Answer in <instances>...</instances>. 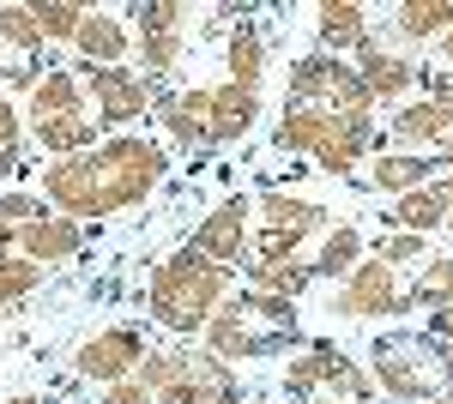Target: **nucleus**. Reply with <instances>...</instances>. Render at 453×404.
I'll use <instances>...</instances> for the list:
<instances>
[{"mask_svg":"<svg viewBox=\"0 0 453 404\" xmlns=\"http://www.w3.org/2000/svg\"><path fill=\"white\" fill-rule=\"evenodd\" d=\"M170 175V151L145 133H109L104 145L79 151V157H55L42 169V205L61 211L73 224L85 217H115L145 205Z\"/></svg>","mask_w":453,"mask_h":404,"instance_id":"1","label":"nucleus"},{"mask_svg":"<svg viewBox=\"0 0 453 404\" xmlns=\"http://www.w3.org/2000/svg\"><path fill=\"white\" fill-rule=\"evenodd\" d=\"M236 290V271L206 260L200 248H170V254H157L151 271H145V314H151V326L170 338H188L206 332V320L218 314V302Z\"/></svg>","mask_w":453,"mask_h":404,"instance_id":"2","label":"nucleus"},{"mask_svg":"<svg viewBox=\"0 0 453 404\" xmlns=\"http://www.w3.org/2000/svg\"><path fill=\"white\" fill-rule=\"evenodd\" d=\"M200 350H211L218 362H273V356H290L303 350L296 338V314L284 296H260V290H230L218 314L200 332Z\"/></svg>","mask_w":453,"mask_h":404,"instance_id":"3","label":"nucleus"},{"mask_svg":"<svg viewBox=\"0 0 453 404\" xmlns=\"http://www.w3.org/2000/svg\"><path fill=\"white\" fill-rule=\"evenodd\" d=\"M369 380L393 404L441 399V393H453V344H441L435 332L387 326V332L369 338Z\"/></svg>","mask_w":453,"mask_h":404,"instance_id":"4","label":"nucleus"},{"mask_svg":"<svg viewBox=\"0 0 453 404\" xmlns=\"http://www.w3.org/2000/svg\"><path fill=\"white\" fill-rule=\"evenodd\" d=\"M25 139L55 164V157H79L91 145H104V127L85 103V85L73 67H49L36 79V91L25 97Z\"/></svg>","mask_w":453,"mask_h":404,"instance_id":"5","label":"nucleus"},{"mask_svg":"<svg viewBox=\"0 0 453 404\" xmlns=\"http://www.w3.org/2000/svg\"><path fill=\"white\" fill-rule=\"evenodd\" d=\"M284 393H290V404H381L369 369L350 362L339 344H303V350H290Z\"/></svg>","mask_w":453,"mask_h":404,"instance_id":"6","label":"nucleus"},{"mask_svg":"<svg viewBox=\"0 0 453 404\" xmlns=\"http://www.w3.org/2000/svg\"><path fill=\"white\" fill-rule=\"evenodd\" d=\"M248 260H290V254H303V241L320 236V224H326V211L309 200H296V194H279V187H260V194H248Z\"/></svg>","mask_w":453,"mask_h":404,"instance_id":"7","label":"nucleus"},{"mask_svg":"<svg viewBox=\"0 0 453 404\" xmlns=\"http://www.w3.org/2000/svg\"><path fill=\"white\" fill-rule=\"evenodd\" d=\"M73 72H79V85H85V103H91L104 139L127 133L134 121H145V115H157L164 85H151L145 72H134V67H73Z\"/></svg>","mask_w":453,"mask_h":404,"instance_id":"8","label":"nucleus"},{"mask_svg":"<svg viewBox=\"0 0 453 404\" xmlns=\"http://www.w3.org/2000/svg\"><path fill=\"white\" fill-rule=\"evenodd\" d=\"M284 97L320 103V109H333V115H375V97H369V85L357 79V67L339 61V55H320V49L290 61V85H284Z\"/></svg>","mask_w":453,"mask_h":404,"instance_id":"9","label":"nucleus"},{"mask_svg":"<svg viewBox=\"0 0 453 404\" xmlns=\"http://www.w3.org/2000/svg\"><path fill=\"white\" fill-rule=\"evenodd\" d=\"M350 67H357V79L369 85V97H375V109L381 103H411L418 97V61H411V49L399 42V36H381L369 31L357 49H350Z\"/></svg>","mask_w":453,"mask_h":404,"instance_id":"10","label":"nucleus"},{"mask_svg":"<svg viewBox=\"0 0 453 404\" xmlns=\"http://www.w3.org/2000/svg\"><path fill=\"white\" fill-rule=\"evenodd\" d=\"M339 314H350V320H399V314H411V302H405V271H393V266L363 254L339 278Z\"/></svg>","mask_w":453,"mask_h":404,"instance_id":"11","label":"nucleus"},{"mask_svg":"<svg viewBox=\"0 0 453 404\" xmlns=\"http://www.w3.org/2000/svg\"><path fill=\"white\" fill-rule=\"evenodd\" d=\"M145 332L127 320V326H104V332H91L79 350H73V380H85V386H115V380H127V374L145 362Z\"/></svg>","mask_w":453,"mask_h":404,"instance_id":"12","label":"nucleus"},{"mask_svg":"<svg viewBox=\"0 0 453 404\" xmlns=\"http://www.w3.org/2000/svg\"><path fill=\"white\" fill-rule=\"evenodd\" d=\"M49 42H42V31H36L31 6H0V97L6 91H25L31 97L36 79L49 72Z\"/></svg>","mask_w":453,"mask_h":404,"instance_id":"13","label":"nucleus"},{"mask_svg":"<svg viewBox=\"0 0 453 404\" xmlns=\"http://www.w3.org/2000/svg\"><path fill=\"white\" fill-rule=\"evenodd\" d=\"M157 404H242V374L230 362H218L211 350L188 344V356H181L175 380L157 393Z\"/></svg>","mask_w":453,"mask_h":404,"instance_id":"14","label":"nucleus"},{"mask_svg":"<svg viewBox=\"0 0 453 404\" xmlns=\"http://www.w3.org/2000/svg\"><path fill=\"white\" fill-rule=\"evenodd\" d=\"M448 133H453V109H448V103L411 97V103H399V109L387 115L381 145H387V151H423V157H429Z\"/></svg>","mask_w":453,"mask_h":404,"instance_id":"15","label":"nucleus"},{"mask_svg":"<svg viewBox=\"0 0 453 404\" xmlns=\"http://www.w3.org/2000/svg\"><path fill=\"white\" fill-rule=\"evenodd\" d=\"M248 200H224L218 211H206L200 224H194V236H188V248H200L206 260H218V266H248Z\"/></svg>","mask_w":453,"mask_h":404,"instance_id":"16","label":"nucleus"},{"mask_svg":"<svg viewBox=\"0 0 453 404\" xmlns=\"http://www.w3.org/2000/svg\"><path fill=\"white\" fill-rule=\"evenodd\" d=\"M73 49H79V67H127V55H134V31H127L121 12H109V6H85V19H79V31H73Z\"/></svg>","mask_w":453,"mask_h":404,"instance_id":"17","label":"nucleus"},{"mask_svg":"<svg viewBox=\"0 0 453 404\" xmlns=\"http://www.w3.org/2000/svg\"><path fill=\"white\" fill-rule=\"evenodd\" d=\"M79 254H85V224H73L61 211H42V217H31V224L19 230V260H31V266H42V271L67 266Z\"/></svg>","mask_w":453,"mask_h":404,"instance_id":"18","label":"nucleus"},{"mask_svg":"<svg viewBox=\"0 0 453 404\" xmlns=\"http://www.w3.org/2000/svg\"><path fill=\"white\" fill-rule=\"evenodd\" d=\"M254 121H260V91H242L230 79L206 85V145H236Z\"/></svg>","mask_w":453,"mask_h":404,"instance_id":"19","label":"nucleus"},{"mask_svg":"<svg viewBox=\"0 0 453 404\" xmlns=\"http://www.w3.org/2000/svg\"><path fill=\"white\" fill-rule=\"evenodd\" d=\"M357 181H363V187H375V194H393V200H399V194H418V187L435 181V157H423V151H387V145H381L369 164L357 169Z\"/></svg>","mask_w":453,"mask_h":404,"instance_id":"20","label":"nucleus"},{"mask_svg":"<svg viewBox=\"0 0 453 404\" xmlns=\"http://www.w3.org/2000/svg\"><path fill=\"white\" fill-rule=\"evenodd\" d=\"M309 19L320 55H339V61H350V49L369 36V6H357V0H320Z\"/></svg>","mask_w":453,"mask_h":404,"instance_id":"21","label":"nucleus"},{"mask_svg":"<svg viewBox=\"0 0 453 404\" xmlns=\"http://www.w3.org/2000/svg\"><path fill=\"white\" fill-rule=\"evenodd\" d=\"M333 127H339V115H333V109L284 97V109H279V151H290V157H314V151L326 145Z\"/></svg>","mask_w":453,"mask_h":404,"instance_id":"22","label":"nucleus"},{"mask_svg":"<svg viewBox=\"0 0 453 404\" xmlns=\"http://www.w3.org/2000/svg\"><path fill=\"white\" fill-rule=\"evenodd\" d=\"M387 19H393V36H399L405 49H411V42H423V49H429L435 36L453 31V0H399Z\"/></svg>","mask_w":453,"mask_h":404,"instance_id":"23","label":"nucleus"},{"mask_svg":"<svg viewBox=\"0 0 453 404\" xmlns=\"http://www.w3.org/2000/svg\"><path fill=\"white\" fill-rule=\"evenodd\" d=\"M248 290H260V296H284V302H296L303 290L314 284V266L303 254H290V260H248Z\"/></svg>","mask_w":453,"mask_h":404,"instance_id":"24","label":"nucleus"},{"mask_svg":"<svg viewBox=\"0 0 453 404\" xmlns=\"http://www.w3.org/2000/svg\"><path fill=\"white\" fill-rule=\"evenodd\" d=\"M405 302H411V314H435V308H448L453 302V260H441V254L418 260L411 278H405Z\"/></svg>","mask_w":453,"mask_h":404,"instance_id":"25","label":"nucleus"},{"mask_svg":"<svg viewBox=\"0 0 453 404\" xmlns=\"http://www.w3.org/2000/svg\"><path fill=\"white\" fill-rule=\"evenodd\" d=\"M224 67H230V85L260 91V79H266V36L254 31V25H236L230 42H224Z\"/></svg>","mask_w":453,"mask_h":404,"instance_id":"26","label":"nucleus"},{"mask_svg":"<svg viewBox=\"0 0 453 404\" xmlns=\"http://www.w3.org/2000/svg\"><path fill=\"white\" fill-rule=\"evenodd\" d=\"M363 254H369V236L357 224H339V230H326V241H320V254H314L309 266H314V278H345Z\"/></svg>","mask_w":453,"mask_h":404,"instance_id":"27","label":"nucleus"},{"mask_svg":"<svg viewBox=\"0 0 453 404\" xmlns=\"http://www.w3.org/2000/svg\"><path fill=\"white\" fill-rule=\"evenodd\" d=\"M418 97H435V103H448V109H453V31L435 36V42L423 49V61H418Z\"/></svg>","mask_w":453,"mask_h":404,"instance_id":"28","label":"nucleus"},{"mask_svg":"<svg viewBox=\"0 0 453 404\" xmlns=\"http://www.w3.org/2000/svg\"><path fill=\"white\" fill-rule=\"evenodd\" d=\"M121 19H127V31H181V36H188L200 12L181 6V0H140V6H127Z\"/></svg>","mask_w":453,"mask_h":404,"instance_id":"29","label":"nucleus"},{"mask_svg":"<svg viewBox=\"0 0 453 404\" xmlns=\"http://www.w3.org/2000/svg\"><path fill=\"white\" fill-rule=\"evenodd\" d=\"M42 211H49L42 194H0V260L19 254V230H25L31 217H42Z\"/></svg>","mask_w":453,"mask_h":404,"instance_id":"30","label":"nucleus"},{"mask_svg":"<svg viewBox=\"0 0 453 404\" xmlns=\"http://www.w3.org/2000/svg\"><path fill=\"white\" fill-rule=\"evenodd\" d=\"M369 260H381V266L405 271V266H418V260H429V236H405V230H381V236L369 241Z\"/></svg>","mask_w":453,"mask_h":404,"instance_id":"31","label":"nucleus"},{"mask_svg":"<svg viewBox=\"0 0 453 404\" xmlns=\"http://www.w3.org/2000/svg\"><path fill=\"white\" fill-rule=\"evenodd\" d=\"M31 19H36V31H42V42H73L85 6H79V0H36Z\"/></svg>","mask_w":453,"mask_h":404,"instance_id":"32","label":"nucleus"},{"mask_svg":"<svg viewBox=\"0 0 453 404\" xmlns=\"http://www.w3.org/2000/svg\"><path fill=\"white\" fill-rule=\"evenodd\" d=\"M42 278H49L42 266L19 260V254H6V260H0V314H12V308L25 302V296H31V290L42 284Z\"/></svg>","mask_w":453,"mask_h":404,"instance_id":"33","label":"nucleus"},{"mask_svg":"<svg viewBox=\"0 0 453 404\" xmlns=\"http://www.w3.org/2000/svg\"><path fill=\"white\" fill-rule=\"evenodd\" d=\"M25 164V109H12V97H0V175Z\"/></svg>","mask_w":453,"mask_h":404,"instance_id":"34","label":"nucleus"},{"mask_svg":"<svg viewBox=\"0 0 453 404\" xmlns=\"http://www.w3.org/2000/svg\"><path fill=\"white\" fill-rule=\"evenodd\" d=\"M97 404H157V399H151V386H145L140 374H127V380L104 386V399H97Z\"/></svg>","mask_w":453,"mask_h":404,"instance_id":"35","label":"nucleus"},{"mask_svg":"<svg viewBox=\"0 0 453 404\" xmlns=\"http://www.w3.org/2000/svg\"><path fill=\"white\" fill-rule=\"evenodd\" d=\"M423 332H435V338H441V344H453V302H448V308H435Z\"/></svg>","mask_w":453,"mask_h":404,"instance_id":"36","label":"nucleus"},{"mask_svg":"<svg viewBox=\"0 0 453 404\" xmlns=\"http://www.w3.org/2000/svg\"><path fill=\"white\" fill-rule=\"evenodd\" d=\"M429 157H435V169H441V175H453V133L441 139V145H435V151H429Z\"/></svg>","mask_w":453,"mask_h":404,"instance_id":"37","label":"nucleus"},{"mask_svg":"<svg viewBox=\"0 0 453 404\" xmlns=\"http://www.w3.org/2000/svg\"><path fill=\"white\" fill-rule=\"evenodd\" d=\"M0 404H49V399H36V393H19V399H0Z\"/></svg>","mask_w":453,"mask_h":404,"instance_id":"38","label":"nucleus"},{"mask_svg":"<svg viewBox=\"0 0 453 404\" xmlns=\"http://www.w3.org/2000/svg\"><path fill=\"white\" fill-rule=\"evenodd\" d=\"M429 404H453V393H441V399H429Z\"/></svg>","mask_w":453,"mask_h":404,"instance_id":"39","label":"nucleus"},{"mask_svg":"<svg viewBox=\"0 0 453 404\" xmlns=\"http://www.w3.org/2000/svg\"><path fill=\"white\" fill-rule=\"evenodd\" d=\"M441 230H448V236H453V217H448V224H441Z\"/></svg>","mask_w":453,"mask_h":404,"instance_id":"40","label":"nucleus"}]
</instances>
